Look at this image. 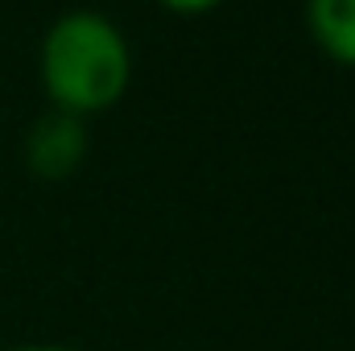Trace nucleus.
I'll return each mask as SVG.
<instances>
[{
	"mask_svg": "<svg viewBox=\"0 0 355 351\" xmlns=\"http://www.w3.org/2000/svg\"><path fill=\"white\" fill-rule=\"evenodd\" d=\"M4 351H83V348H75V343H17V348Z\"/></svg>",
	"mask_w": 355,
	"mask_h": 351,
	"instance_id": "obj_5",
	"label": "nucleus"
},
{
	"mask_svg": "<svg viewBox=\"0 0 355 351\" xmlns=\"http://www.w3.org/2000/svg\"><path fill=\"white\" fill-rule=\"evenodd\" d=\"M306 29L335 67L355 71V0H306Z\"/></svg>",
	"mask_w": 355,
	"mask_h": 351,
	"instance_id": "obj_3",
	"label": "nucleus"
},
{
	"mask_svg": "<svg viewBox=\"0 0 355 351\" xmlns=\"http://www.w3.org/2000/svg\"><path fill=\"white\" fill-rule=\"evenodd\" d=\"M157 4L174 17H202V12H215L223 0H157Z\"/></svg>",
	"mask_w": 355,
	"mask_h": 351,
	"instance_id": "obj_4",
	"label": "nucleus"
},
{
	"mask_svg": "<svg viewBox=\"0 0 355 351\" xmlns=\"http://www.w3.org/2000/svg\"><path fill=\"white\" fill-rule=\"evenodd\" d=\"M37 79L50 112L87 120L124 99L132 83V46L107 12L67 8L42 33Z\"/></svg>",
	"mask_w": 355,
	"mask_h": 351,
	"instance_id": "obj_1",
	"label": "nucleus"
},
{
	"mask_svg": "<svg viewBox=\"0 0 355 351\" xmlns=\"http://www.w3.org/2000/svg\"><path fill=\"white\" fill-rule=\"evenodd\" d=\"M87 162V120L67 112H46L25 137V166L42 182H62Z\"/></svg>",
	"mask_w": 355,
	"mask_h": 351,
	"instance_id": "obj_2",
	"label": "nucleus"
}]
</instances>
